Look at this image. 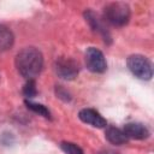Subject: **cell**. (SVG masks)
<instances>
[{
	"mask_svg": "<svg viewBox=\"0 0 154 154\" xmlns=\"http://www.w3.org/2000/svg\"><path fill=\"white\" fill-rule=\"evenodd\" d=\"M16 66L23 77L34 79V77L41 72L43 66V58L41 52L34 47L23 48L16 57Z\"/></svg>",
	"mask_w": 154,
	"mask_h": 154,
	"instance_id": "6da1fadb",
	"label": "cell"
},
{
	"mask_svg": "<svg viewBox=\"0 0 154 154\" xmlns=\"http://www.w3.org/2000/svg\"><path fill=\"white\" fill-rule=\"evenodd\" d=\"M130 8L124 2H112L105 7V19L113 25H124L129 22Z\"/></svg>",
	"mask_w": 154,
	"mask_h": 154,
	"instance_id": "7a4b0ae2",
	"label": "cell"
},
{
	"mask_svg": "<svg viewBox=\"0 0 154 154\" xmlns=\"http://www.w3.org/2000/svg\"><path fill=\"white\" fill-rule=\"evenodd\" d=\"M128 67L140 79H150L153 75L149 60L140 54H134L128 58Z\"/></svg>",
	"mask_w": 154,
	"mask_h": 154,
	"instance_id": "3957f363",
	"label": "cell"
},
{
	"mask_svg": "<svg viewBox=\"0 0 154 154\" xmlns=\"http://www.w3.org/2000/svg\"><path fill=\"white\" fill-rule=\"evenodd\" d=\"M85 64H87V67L90 71L97 72V73L103 72L107 67V64H106V60H105V57H103L102 52L99 51L97 48H94V47H90V48L87 49V52H85Z\"/></svg>",
	"mask_w": 154,
	"mask_h": 154,
	"instance_id": "277c9868",
	"label": "cell"
},
{
	"mask_svg": "<svg viewBox=\"0 0 154 154\" xmlns=\"http://www.w3.org/2000/svg\"><path fill=\"white\" fill-rule=\"evenodd\" d=\"M55 71L64 79H73L78 75V65L70 58H59L55 63Z\"/></svg>",
	"mask_w": 154,
	"mask_h": 154,
	"instance_id": "5b68a950",
	"label": "cell"
},
{
	"mask_svg": "<svg viewBox=\"0 0 154 154\" xmlns=\"http://www.w3.org/2000/svg\"><path fill=\"white\" fill-rule=\"evenodd\" d=\"M79 119L94 128H105L107 125V122L106 119L99 113L96 112L95 109H91V108H84L79 112L78 114Z\"/></svg>",
	"mask_w": 154,
	"mask_h": 154,
	"instance_id": "8992f818",
	"label": "cell"
},
{
	"mask_svg": "<svg viewBox=\"0 0 154 154\" xmlns=\"http://www.w3.org/2000/svg\"><path fill=\"white\" fill-rule=\"evenodd\" d=\"M123 132L128 138H135V140H143L149 136L148 129L141 124V123H128L124 126Z\"/></svg>",
	"mask_w": 154,
	"mask_h": 154,
	"instance_id": "52a82bcc",
	"label": "cell"
},
{
	"mask_svg": "<svg viewBox=\"0 0 154 154\" xmlns=\"http://www.w3.org/2000/svg\"><path fill=\"white\" fill-rule=\"evenodd\" d=\"M106 138L111 143L117 144V146H120V144H124V143L128 142V137L125 136V134L120 129L113 128V126L107 128V130H106Z\"/></svg>",
	"mask_w": 154,
	"mask_h": 154,
	"instance_id": "ba28073f",
	"label": "cell"
},
{
	"mask_svg": "<svg viewBox=\"0 0 154 154\" xmlns=\"http://www.w3.org/2000/svg\"><path fill=\"white\" fill-rule=\"evenodd\" d=\"M13 45V35L8 28L0 24V52L7 51Z\"/></svg>",
	"mask_w": 154,
	"mask_h": 154,
	"instance_id": "9c48e42d",
	"label": "cell"
},
{
	"mask_svg": "<svg viewBox=\"0 0 154 154\" xmlns=\"http://www.w3.org/2000/svg\"><path fill=\"white\" fill-rule=\"evenodd\" d=\"M85 18H87V20L90 23V25H91V28H93L94 30H97V31L102 32V34L105 35V37H106L107 31H106V29L102 26V24H101V22H100V19L97 18L96 14H94V13L90 12V11H88V12H85Z\"/></svg>",
	"mask_w": 154,
	"mask_h": 154,
	"instance_id": "30bf717a",
	"label": "cell"
},
{
	"mask_svg": "<svg viewBox=\"0 0 154 154\" xmlns=\"http://www.w3.org/2000/svg\"><path fill=\"white\" fill-rule=\"evenodd\" d=\"M26 103V107L30 108L31 111H34L35 113H38L46 118H49V111L41 103H35V102H31V101H25Z\"/></svg>",
	"mask_w": 154,
	"mask_h": 154,
	"instance_id": "8fae6325",
	"label": "cell"
},
{
	"mask_svg": "<svg viewBox=\"0 0 154 154\" xmlns=\"http://www.w3.org/2000/svg\"><path fill=\"white\" fill-rule=\"evenodd\" d=\"M23 93L26 97H34L37 94L36 90V83L34 79H28V82L25 83L24 88H23Z\"/></svg>",
	"mask_w": 154,
	"mask_h": 154,
	"instance_id": "7c38bea8",
	"label": "cell"
},
{
	"mask_svg": "<svg viewBox=\"0 0 154 154\" xmlns=\"http://www.w3.org/2000/svg\"><path fill=\"white\" fill-rule=\"evenodd\" d=\"M61 148L66 154H83V150L78 146H76L75 143H71V142H63Z\"/></svg>",
	"mask_w": 154,
	"mask_h": 154,
	"instance_id": "4fadbf2b",
	"label": "cell"
},
{
	"mask_svg": "<svg viewBox=\"0 0 154 154\" xmlns=\"http://www.w3.org/2000/svg\"><path fill=\"white\" fill-rule=\"evenodd\" d=\"M100 154H117V153H114V152H112V150H106V152L100 153Z\"/></svg>",
	"mask_w": 154,
	"mask_h": 154,
	"instance_id": "5bb4252c",
	"label": "cell"
}]
</instances>
